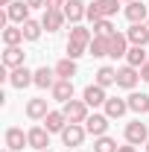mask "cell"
<instances>
[{"instance_id":"obj_1","label":"cell","mask_w":149,"mask_h":152,"mask_svg":"<svg viewBox=\"0 0 149 152\" xmlns=\"http://www.w3.org/2000/svg\"><path fill=\"white\" fill-rule=\"evenodd\" d=\"M88 102L85 99H70V102H64V117H67V123H85L88 120Z\"/></svg>"},{"instance_id":"obj_2","label":"cell","mask_w":149,"mask_h":152,"mask_svg":"<svg viewBox=\"0 0 149 152\" xmlns=\"http://www.w3.org/2000/svg\"><path fill=\"white\" fill-rule=\"evenodd\" d=\"M85 126L82 123H67L64 126V132H61V143L64 146H70V149H76V146H82V140H85Z\"/></svg>"},{"instance_id":"obj_3","label":"cell","mask_w":149,"mask_h":152,"mask_svg":"<svg viewBox=\"0 0 149 152\" xmlns=\"http://www.w3.org/2000/svg\"><path fill=\"white\" fill-rule=\"evenodd\" d=\"M9 85L18 88V91H23L26 85H35V70H29L26 64H23V67H15V70H9Z\"/></svg>"},{"instance_id":"obj_4","label":"cell","mask_w":149,"mask_h":152,"mask_svg":"<svg viewBox=\"0 0 149 152\" xmlns=\"http://www.w3.org/2000/svg\"><path fill=\"white\" fill-rule=\"evenodd\" d=\"M149 140V129L146 123H140V120H131L129 126H126V143L131 146H140V143H146Z\"/></svg>"},{"instance_id":"obj_5","label":"cell","mask_w":149,"mask_h":152,"mask_svg":"<svg viewBox=\"0 0 149 152\" xmlns=\"http://www.w3.org/2000/svg\"><path fill=\"white\" fill-rule=\"evenodd\" d=\"M108 114H88V120H85V132L93 134V137H102V134L108 132Z\"/></svg>"},{"instance_id":"obj_6","label":"cell","mask_w":149,"mask_h":152,"mask_svg":"<svg viewBox=\"0 0 149 152\" xmlns=\"http://www.w3.org/2000/svg\"><path fill=\"white\" fill-rule=\"evenodd\" d=\"M23 146H29V134L18 129V126H12V129H6V149L12 152H20Z\"/></svg>"},{"instance_id":"obj_7","label":"cell","mask_w":149,"mask_h":152,"mask_svg":"<svg viewBox=\"0 0 149 152\" xmlns=\"http://www.w3.org/2000/svg\"><path fill=\"white\" fill-rule=\"evenodd\" d=\"M64 12L61 9H44V18H41V23H44V29L47 32H58L61 26H64Z\"/></svg>"},{"instance_id":"obj_8","label":"cell","mask_w":149,"mask_h":152,"mask_svg":"<svg viewBox=\"0 0 149 152\" xmlns=\"http://www.w3.org/2000/svg\"><path fill=\"white\" fill-rule=\"evenodd\" d=\"M137 79H140V70H137V67H131V64H126V67H120V70H117V88L131 91V88L137 85Z\"/></svg>"},{"instance_id":"obj_9","label":"cell","mask_w":149,"mask_h":152,"mask_svg":"<svg viewBox=\"0 0 149 152\" xmlns=\"http://www.w3.org/2000/svg\"><path fill=\"white\" fill-rule=\"evenodd\" d=\"M126 38H129V44H134V47H146L149 44V26L146 23H131Z\"/></svg>"},{"instance_id":"obj_10","label":"cell","mask_w":149,"mask_h":152,"mask_svg":"<svg viewBox=\"0 0 149 152\" xmlns=\"http://www.w3.org/2000/svg\"><path fill=\"white\" fill-rule=\"evenodd\" d=\"M6 15H9L12 23H18V26L26 23V20H29V6H26V0H15V3L6 9Z\"/></svg>"},{"instance_id":"obj_11","label":"cell","mask_w":149,"mask_h":152,"mask_svg":"<svg viewBox=\"0 0 149 152\" xmlns=\"http://www.w3.org/2000/svg\"><path fill=\"white\" fill-rule=\"evenodd\" d=\"M82 99H85L91 108H96V105H105V99H108V96H105V88H102V85H96V82H93V85H88V88H85Z\"/></svg>"},{"instance_id":"obj_12","label":"cell","mask_w":149,"mask_h":152,"mask_svg":"<svg viewBox=\"0 0 149 152\" xmlns=\"http://www.w3.org/2000/svg\"><path fill=\"white\" fill-rule=\"evenodd\" d=\"M29 146H32V149H47V146H50V132H47V129H44V126H32V129H29Z\"/></svg>"},{"instance_id":"obj_13","label":"cell","mask_w":149,"mask_h":152,"mask_svg":"<svg viewBox=\"0 0 149 152\" xmlns=\"http://www.w3.org/2000/svg\"><path fill=\"white\" fill-rule=\"evenodd\" d=\"M50 91H53V99H58V102H70V99H73V79H58Z\"/></svg>"},{"instance_id":"obj_14","label":"cell","mask_w":149,"mask_h":152,"mask_svg":"<svg viewBox=\"0 0 149 152\" xmlns=\"http://www.w3.org/2000/svg\"><path fill=\"white\" fill-rule=\"evenodd\" d=\"M61 12H64V18L70 20V23H79V20L85 18V12H88V6H85L82 0H67Z\"/></svg>"},{"instance_id":"obj_15","label":"cell","mask_w":149,"mask_h":152,"mask_svg":"<svg viewBox=\"0 0 149 152\" xmlns=\"http://www.w3.org/2000/svg\"><path fill=\"white\" fill-rule=\"evenodd\" d=\"M126 18H129L131 23H146V20H149V9L140 3V0L126 3Z\"/></svg>"},{"instance_id":"obj_16","label":"cell","mask_w":149,"mask_h":152,"mask_svg":"<svg viewBox=\"0 0 149 152\" xmlns=\"http://www.w3.org/2000/svg\"><path fill=\"white\" fill-rule=\"evenodd\" d=\"M64 126H67V117H64V111H50L47 117H44V129L53 134V132H64Z\"/></svg>"},{"instance_id":"obj_17","label":"cell","mask_w":149,"mask_h":152,"mask_svg":"<svg viewBox=\"0 0 149 152\" xmlns=\"http://www.w3.org/2000/svg\"><path fill=\"white\" fill-rule=\"evenodd\" d=\"M129 111V99H120V96H108L105 99V114L117 120V117H123V114Z\"/></svg>"},{"instance_id":"obj_18","label":"cell","mask_w":149,"mask_h":152,"mask_svg":"<svg viewBox=\"0 0 149 152\" xmlns=\"http://www.w3.org/2000/svg\"><path fill=\"white\" fill-rule=\"evenodd\" d=\"M108 50H111V38H105V35H93V41L88 44V53H91L93 58L108 56Z\"/></svg>"},{"instance_id":"obj_19","label":"cell","mask_w":149,"mask_h":152,"mask_svg":"<svg viewBox=\"0 0 149 152\" xmlns=\"http://www.w3.org/2000/svg\"><path fill=\"white\" fill-rule=\"evenodd\" d=\"M47 114H50V108H47V99L35 96V99H29V102H26V117H32V120H44Z\"/></svg>"},{"instance_id":"obj_20","label":"cell","mask_w":149,"mask_h":152,"mask_svg":"<svg viewBox=\"0 0 149 152\" xmlns=\"http://www.w3.org/2000/svg\"><path fill=\"white\" fill-rule=\"evenodd\" d=\"M146 61H149L146 47H134V44H131V47H129V53H126V64H131V67H137V70H140Z\"/></svg>"},{"instance_id":"obj_21","label":"cell","mask_w":149,"mask_h":152,"mask_svg":"<svg viewBox=\"0 0 149 152\" xmlns=\"http://www.w3.org/2000/svg\"><path fill=\"white\" fill-rule=\"evenodd\" d=\"M3 67H9V70L23 67V50H20V47H6V53H3Z\"/></svg>"},{"instance_id":"obj_22","label":"cell","mask_w":149,"mask_h":152,"mask_svg":"<svg viewBox=\"0 0 149 152\" xmlns=\"http://www.w3.org/2000/svg\"><path fill=\"white\" fill-rule=\"evenodd\" d=\"M126 53H129V38L120 35V32H114V35H111V50H108V56H111V58H123Z\"/></svg>"},{"instance_id":"obj_23","label":"cell","mask_w":149,"mask_h":152,"mask_svg":"<svg viewBox=\"0 0 149 152\" xmlns=\"http://www.w3.org/2000/svg\"><path fill=\"white\" fill-rule=\"evenodd\" d=\"M56 82H58L56 70H50V67H38L35 70V85L38 88H53Z\"/></svg>"},{"instance_id":"obj_24","label":"cell","mask_w":149,"mask_h":152,"mask_svg":"<svg viewBox=\"0 0 149 152\" xmlns=\"http://www.w3.org/2000/svg\"><path fill=\"white\" fill-rule=\"evenodd\" d=\"M91 41H93V32H91V29L73 23V29H70V44H82V47H88Z\"/></svg>"},{"instance_id":"obj_25","label":"cell","mask_w":149,"mask_h":152,"mask_svg":"<svg viewBox=\"0 0 149 152\" xmlns=\"http://www.w3.org/2000/svg\"><path fill=\"white\" fill-rule=\"evenodd\" d=\"M20 41H26L20 26H6V29H3V44H6V47H20Z\"/></svg>"},{"instance_id":"obj_26","label":"cell","mask_w":149,"mask_h":152,"mask_svg":"<svg viewBox=\"0 0 149 152\" xmlns=\"http://www.w3.org/2000/svg\"><path fill=\"white\" fill-rule=\"evenodd\" d=\"M129 111L146 114V111H149V94H131V96H129Z\"/></svg>"},{"instance_id":"obj_27","label":"cell","mask_w":149,"mask_h":152,"mask_svg":"<svg viewBox=\"0 0 149 152\" xmlns=\"http://www.w3.org/2000/svg\"><path fill=\"white\" fill-rule=\"evenodd\" d=\"M53 70H56L58 79H73V76H76V61H73V58H61Z\"/></svg>"},{"instance_id":"obj_28","label":"cell","mask_w":149,"mask_h":152,"mask_svg":"<svg viewBox=\"0 0 149 152\" xmlns=\"http://www.w3.org/2000/svg\"><path fill=\"white\" fill-rule=\"evenodd\" d=\"M96 85H102V88H108V85H117V70L114 67H99L96 70Z\"/></svg>"},{"instance_id":"obj_29","label":"cell","mask_w":149,"mask_h":152,"mask_svg":"<svg viewBox=\"0 0 149 152\" xmlns=\"http://www.w3.org/2000/svg\"><path fill=\"white\" fill-rule=\"evenodd\" d=\"M20 29H23V38L26 41H38L41 38V29H44V23H38V20H26V23H20Z\"/></svg>"},{"instance_id":"obj_30","label":"cell","mask_w":149,"mask_h":152,"mask_svg":"<svg viewBox=\"0 0 149 152\" xmlns=\"http://www.w3.org/2000/svg\"><path fill=\"white\" fill-rule=\"evenodd\" d=\"M117 140L108 137V134H102V137H93V152H117Z\"/></svg>"},{"instance_id":"obj_31","label":"cell","mask_w":149,"mask_h":152,"mask_svg":"<svg viewBox=\"0 0 149 152\" xmlns=\"http://www.w3.org/2000/svg\"><path fill=\"white\" fill-rule=\"evenodd\" d=\"M96 9H99L102 18H111V15H117V9H120V0H96Z\"/></svg>"},{"instance_id":"obj_32","label":"cell","mask_w":149,"mask_h":152,"mask_svg":"<svg viewBox=\"0 0 149 152\" xmlns=\"http://www.w3.org/2000/svg\"><path fill=\"white\" fill-rule=\"evenodd\" d=\"M117 29H114V23H111V18H102V20H96L93 23V35H105V38H111Z\"/></svg>"},{"instance_id":"obj_33","label":"cell","mask_w":149,"mask_h":152,"mask_svg":"<svg viewBox=\"0 0 149 152\" xmlns=\"http://www.w3.org/2000/svg\"><path fill=\"white\" fill-rule=\"evenodd\" d=\"M85 50H88V47H82V44H70V41H67V58H79V56H85Z\"/></svg>"},{"instance_id":"obj_34","label":"cell","mask_w":149,"mask_h":152,"mask_svg":"<svg viewBox=\"0 0 149 152\" xmlns=\"http://www.w3.org/2000/svg\"><path fill=\"white\" fill-rule=\"evenodd\" d=\"M85 18L91 20V23H96V20H102V15H99V9H96V3H88V12H85Z\"/></svg>"},{"instance_id":"obj_35","label":"cell","mask_w":149,"mask_h":152,"mask_svg":"<svg viewBox=\"0 0 149 152\" xmlns=\"http://www.w3.org/2000/svg\"><path fill=\"white\" fill-rule=\"evenodd\" d=\"M29 9H47V0H26Z\"/></svg>"},{"instance_id":"obj_36","label":"cell","mask_w":149,"mask_h":152,"mask_svg":"<svg viewBox=\"0 0 149 152\" xmlns=\"http://www.w3.org/2000/svg\"><path fill=\"white\" fill-rule=\"evenodd\" d=\"M67 0H47V9H64Z\"/></svg>"},{"instance_id":"obj_37","label":"cell","mask_w":149,"mask_h":152,"mask_svg":"<svg viewBox=\"0 0 149 152\" xmlns=\"http://www.w3.org/2000/svg\"><path fill=\"white\" fill-rule=\"evenodd\" d=\"M140 79H143V82H149V61L140 67Z\"/></svg>"},{"instance_id":"obj_38","label":"cell","mask_w":149,"mask_h":152,"mask_svg":"<svg viewBox=\"0 0 149 152\" xmlns=\"http://www.w3.org/2000/svg\"><path fill=\"white\" fill-rule=\"evenodd\" d=\"M117 152H137V146H131V143H129V146H120Z\"/></svg>"},{"instance_id":"obj_39","label":"cell","mask_w":149,"mask_h":152,"mask_svg":"<svg viewBox=\"0 0 149 152\" xmlns=\"http://www.w3.org/2000/svg\"><path fill=\"white\" fill-rule=\"evenodd\" d=\"M12 3H15V0H0V6H6V9H9Z\"/></svg>"},{"instance_id":"obj_40","label":"cell","mask_w":149,"mask_h":152,"mask_svg":"<svg viewBox=\"0 0 149 152\" xmlns=\"http://www.w3.org/2000/svg\"><path fill=\"white\" fill-rule=\"evenodd\" d=\"M120 3H134V0H120Z\"/></svg>"},{"instance_id":"obj_41","label":"cell","mask_w":149,"mask_h":152,"mask_svg":"<svg viewBox=\"0 0 149 152\" xmlns=\"http://www.w3.org/2000/svg\"><path fill=\"white\" fill-rule=\"evenodd\" d=\"M146 152H149V140H146Z\"/></svg>"},{"instance_id":"obj_42","label":"cell","mask_w":149,"mask_h":152,"mask_svg":"<svg viewBox=\"0 0 149 152\" xmlns=\"http://www.w3.org/2000/svg\"><path fill=\"white\" fill-rule=\"evenodd\" d=\"M41 152H50V149H41Z\"/></svg>"},{"instance_id":"obj_43","label":"cell","mask_w":149,"mask_h":152,"mask_svg":"<svg viewBox=\"0 0 149 152\" xmlns=\"http://www.w3.org/2000/svg\"><path fill=\"white\" fill-rule=\"evenodd\" d=\"M146 26H149V20H146Z\"/></svg>"}]
</instances>
